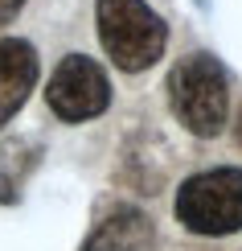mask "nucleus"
<instances>
[{
  "label": "nucleus",
  "instance_id": "1",
  "mask_svg": "<svg viewBox=\"0 0 242 251\" xmlns=\"http://www.w3.org/2000/svg\"><path fill=\"white\" fill-rule=\"evenodd\" d=\"M94 25H99V41L107 58L128 75L156 66L168 46V25L156 8H148V0H99Z\"/></svg>",
  "mask_w": 242,
  "mask_h": 251
},
{
  "label": "nucleus",
  "instance_id": "2",
  "mask_svg": "<svg viewBox=\"0 0 242 251\" xmlns=\"http://www.w3.org/2000/svg\"><path fill=\"white\" fill-rule=\"evenodd\" d=\"M168 103L173 116L185 124L193 136H218L226 128V111H230V87H226V70L214 54H185L168 70Z\"/></svg>",
  "mask_w": 242,
  "mask_h": 251
},
{
  "label": "nucleus",
  "instance_id": "3",
  "mask_svg": "<svg viewBox=\"0 0 242 251\" xmlns=\"http://www.w3.org/2000/svg\"><path fill=\"white\" fill-rule=\"evenodd\" d=\"M176 218L185 231L222 239L242 231V169H209L176 190Z\"/></svg>",
  "mask_w": 242,
  "mask_h": 251
},
{
  "label": "nucleus",
  "instance_id": "4",
  "mask_svg": "<svg viewBox=\"0 0 242 251\" xmlns=\"http://www.w3.org/2000/svg\"><path fill=\"white\" fill-rule=\"evenodd\" d=\"M45 103L58 120L82 124V120H94L111 107V82H107V75H103V66L94 58L66 54L58 62L49 87H45Z\"/></svg>",
  "mask_w": 242,
  "mask_h": 251
},
{
  "label": "nucleus",
  "instance_id": "5",
  "mask_svg": "<svg viewBox=\"0 0 242 251\" xmlns=\"http://www.w3.org/2000/svg\"><path fill=\"white\" fill-rule=\"evenodd\" d=\"M37 50L25 37H0V128L25 107L29 91L37 87Z\"/></svg>",
  "mask_w": 242,
  "mask_h": 251
},
{
  "label": "nucleus",
  "instance_id": "6",
  "mask_svg": "<svg viewBox=\"0 0 242 251\" xmlns=\"http://www.w3.org/2000/svg\"><path fill=\"white\" fill-rule=\"evenodd\" d=\"M152 243H156L152 218L144 210H135V206H115L90 231L82 251H152Z\"/></svg>",
  "mask_w": 242,
  "mask_h": 251
},
{
  "label": "nucleus",
  "instance_id": "7",
  "mask_svg": "<svg viewBox=\"0 0 242 251\" xmlns=\"http://www.w3.org/2000/svg\"><path fill=\"white\" fill-rule=\"evenodd\" d=\"M41 161V144L29 140V136H8V140H0V202L13 206L21 202V190H25V181L33 177Z\"/></svg>",
  "mask_w": 242,
  "mask_h": 251
},
{
  "label": "nucleus",
  "instance_id": "8",
  "mask_svg": "<svg viewBox=\"0 0 242 251\" xmlns=\"http://www.w3.org/2000/svg\"><path fill=\"white\" fill-rule=\"evenodd\" d=\"M21 8H25V0H0V25H8Z\"/></svg>",
  "mask_w": 242,
  "mask_h": 251
},
{
  "label": "nucleus",
  "instance_id": "9",
  "mask_svg": "<svg viewBox=\"0 0 242 251\" xmlns=\"http://www.w3.org/2000/svg\"><path fill=\"white\" fill-rule=\"evenodd\" d=\"M238 140H242V116H238Z\"/></svg>",
  "mask_w": 242,
  "mask_h": 251
},
{
  "label": "nucleus",
  "instance_id": "10",
  "mask_svg": "<svg viewBox=\"0 0 242 251\" xmlns=\"http://www.w3.org/2000/svg\"><path fill=\"white\" fill-rule=\"evenodd\" d=\"M197 4H205V0H197Z\"/></svg>",
  "mask_w": 242,
  "mask_h": 251
}]
</instances>
